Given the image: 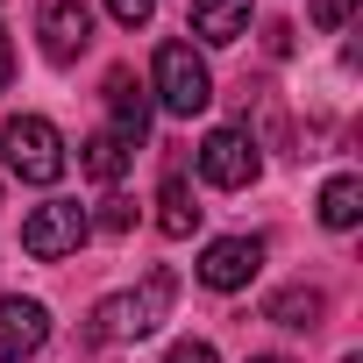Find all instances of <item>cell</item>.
<instances>
[{
	"mask_svg": "<svg viewBox=\"0 0 363 363\" xmlns=\"http://www.w3.org/2000/svg\"><path fill=\"white\" fill-rule=\"evenodd\" d=\"M0 164H8L22 186H57L72 171V150H65V135L43 114H8L0 121Z\"/></svg>",
	"mask_w": 363,
	"mask_h": 363,
	"instance_id": "obj_1",
	"label": "cell"
},
{
	"mask_svg": "<svg viewBox=\"0 0 363 363\" xmlns=\"http://www.w3.org/2000/svg\"><path fill=\"white\" fill-rule=\"evenodd\" d=\"M171 271H150L135 292H114V299H100L93 306V342H143V335H157V320L171 313Z\"/></svg>",
	"mask_w": 363,
	"mask_h": 363,
	"instance_id": "obj_2",
	"label": "cell"
},
{
	"mask_svg": "<svg viewBox=\"0 0 363 363\" xmlns=\"http://www.w3.org/2000/svg\"><path fill=\"white\" fill-rule=\"evenodd\" d=\"M150 93H157L150 107L193 121V114H207V100H214V72H207V57H200L193 43H164L157 65H150Z\"/></svg>",
	"mask_w": 363,
	"mask_h": 363,
	"instance_id": "obj_3",
	"label": "cell"
},
{
	"mask_svg": "<svg viewBox=\"0 0 363 363\" xmlns=\"http://www.w3.org/2000/svg\"><path fill=\"white\" fill-rule=\"evenodd\" d=\"M86 235H93V214H86L79 200H43V207L22 221V250H29L36 264H57V257H72Z\"/></svg>",
	"mask_w": 363,
	"mask_h": 363,
	"instance_id": "obj_4",
	"label": "cell"
},
{
	"mask_svg": "<svg viewBox=\"0 0 363 363\" xmlns=\"http://www.w3.org/2000/svg\"><path fill=\"white\" fill-rule=\"evenodd\" d=\"M257 171H264V157H257V143H250L242 128H214V135L200 143V178H207V186L242 193V186H257Z\"/></svg>",
	"mask_w": 363,
	"mask_h": 363,
	"instance_id": "obj_5",
	"label": "cell"
},
{
	"mask_svg": "<svg viewBox=\"0 0 363 363\" xmlns=\"http://www.w3.org/2000/svg\"><path fill=\"white\" fill-rule=\"evenodd\" d=\"M36 36L50 65H79L93 43V8L86 0H36Z\"/></svg>",
	"mask_w": 363,
	"mask_h": 363,
	"instance_id": "obj_6",
	"label": "cell"
},
{
	"mask_svg": "<svg viewBox=\"0 0 363 363\" xmlns=\"http://www.w3.org/2000/svg\"><path fill=\"white\" fill-rule=\"evenodd\" d=\"M257 271H264V242L257 235H221V242L200 250V285L207 292H242Z\"/></svg>",
	"mask_w": 363,
	"mask_h": 363,
	"instance_id": "obj_7",
	"label": "cell"
},
{
	"mask_svg": "<svg viewBox=\"0 0 363 363\" xmlns=\"http://www.w3.org/2000/svg\"><path fill=\"white\" fill-rule=\"evenodd\" d=\"M43 342H50V306L8 292V299H0V363H29Z\"/></svg>",
	"mask_w": 363,
	"mask_h": 363,
	"instance_id": "obj_8",
	"label": "cell"
},
{
	"mask_svg": "<svg viewBox=\"0 0 363 363\" xmlns=\"http://www.w3.org/2000/svg\"><path fill=\"white\" fill-rule=\"evenodd\" d=\"M107 107H114V135L135 150L150 135V86L135 72H107Z\"/></svg>",
	"mask_w": 363,
	"mask_h": 363,
	"instance_id": "obj_9",
	"label": "cell"
},
{
	"mask_svg": "<svg viewBox=\"0 0 363 363\" xmlns=\"http://www.w3.org/2000/svg\"><path fill=\"white\" fill-rule=\"evenodd\" d=\"M257 0H193V36L200 43H242Z\"/></svg>",
	"mask_w": 363,
	"mask_h": 363,
	"instance_id": "obj_10",
	"label": "cell"
},
{
	"mask_svg": "<svg viewBox=\"0 0 363 363\" xmlns=\"http://www.w3.org/2000/svg\"><path fill=\"white\" fill-rule=\"evenodd\" d=\"M128 164H135V150H128L114 128H100V135H86V143H79V171H86V178H100V186H121V171H128Z\"/></svg>",
	"mask_w": 363,
	"mask_h": 363,
	"instance_id": "obj_11",
	"label": "cell"
},
{
	"mask_svg": "<svg viewBox=\"0 0 363 363\" xmlns=\"http://www.w3.org/2000/svg\"><path fill=\"white\" fill-rule=\"evenodd\" d=\"M356 221H363V178H356V171H342V178H328V186H320V228L349 235Z\"/></svg>",
	"mask_w": 363,
	"mask_h": 363,
	"instance_id": "obj_12",
	"label": "cell"
},
{
	"mask_svg": "<svg viewBox=\"0 0 363 363\" xmlns=\"http://www.w3.org/2000/svg\"><path fill=\"white\" fill-rule=\"evenodd\" d=\"M157 228L164 235H193L200 228V207H193V186H186V178H164V193H157Z\"/></svg>",
	"mask_w": 363,
	"mask_h": 363,
	"instance_id": "obj_13",
	"label": "cell"
},
{
	"mask_svg": "<svg viewBox=\"0 0 363 363\" xmlns=\"http://www.w3.org/2000/svg\"><path fill=\"white\" fill-rule=\"evenodd\" d=\"M320 313H328V299H320L313 285H285V292L264 306V320H278V328H320Z\"/></svg>",
	"mask_w": 363,
	"mask_h": 363,
	"instance_id": "obj_14",
	"label": "cell"
},
{
	"mask_svg": "<svg viewBox=\"0 0 363 363\" xmlns=\"http://www.w3.org/2000/svg\"><path fill=\"white\" fill-rule=\"evenodd\" d=\"M107 15H114L121 29H150V15H157V0H107Z\"/></svg>",
	"mask_w": 363,
	"mask_h": 363,
	"instance_id": "obj_15",
	"label": "cell"
},
{
	"mask_svg": "<svg viewBox=\"0 0 363 363\" xmlns=\"http://www.w3.org/2000/svg\"><path fill=\"white\" fill-rule=\"evenodd\" d=\"M93 228L121 235V228H135V207H128V200H100V221H93Z\"/></svg>",
	"mask_w": 363,
	"mask_h": 363,
	"instance_id": "obj_16",
	"label": "cell"
},
{
	"mask_svg": "<svg viewBox=\"0 0 363 363\" xmlns=\"http://www.w3.org/2000/svg\"><path fill=\"white\" fill-rule=\"evenodd\" d=\"M356 15V0H313V29H342Z\"/></svg>",
	"mask_w": 363,
	"mask_h": 363,
	"instance_id": "obj_17",
	"label": "cell"
},
{
	"mask_svg": "<svg viewBox=\"0 0 363 363\" xmlns=\"http://www.w3.org/2000/svg\"><path fill=\"white\" fill-rule=\"evenodd\" d=\"M164 363H221V356H214V342H171Z\"/></svg>",
	"mask_w": 363,
	"mask_h": 363,
	"instance_id": "obj_18",
	"label": "cell"
},
{
	"mask_svg": "<svg viewBox=\"0 0 363 363\" xmlns=\"http://www.w3.org/2000/svg\"><path fill=\"white\" fill-rule=\"evenodd\" d=\"M8 86H15V36L0 29V93H8Z\"/></svg>",
	"mask_w": 363,
	"mask_h": 363,
	"instance_id": "obj_19",
	"label": "cell"
},
{
	"mask_svg": "<svg viewBox=\"0 0 363 363\" xmlns=\"http://www.w3.org/2000/svg\"><path fill=\"white\" fill-rule=\"evenodd\" d=\"M250 363H292V356H250Z\"/></svg>",
	"mask_w": 363,
	"mask_h": 363,
	"instance_id": "obj_20",
	"label": "cell"
}]
</instances>
